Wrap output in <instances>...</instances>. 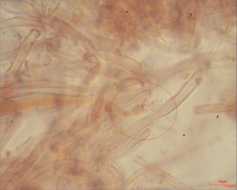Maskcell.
Here are the masks:
<instances>
[{"label":"cell","mask_w":237,"mask_h":190,"mask_svg":"<svg viewBox=\"0 0 237 190\" xmlns=\"http://www.w3.org/2000/svg\"><path fill=\"white\" fill-rule=\"evenodd\" d=\"M58 44L56 40L51 39L47 43V50L50 52H53L57 49Z\"/></svg>","instance_id":"cell-1"}]
</instances>
